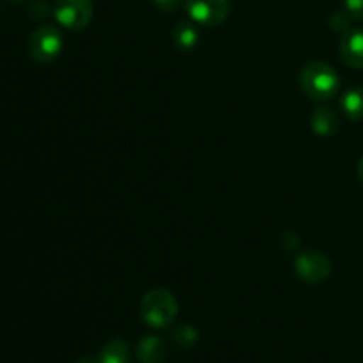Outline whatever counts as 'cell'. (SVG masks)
<instances>
[{
  "label": "cell",
  "instance_id": "15",
  "mask_svg": "<svg viewBox=\"0 0 363 363\" xmlns=\"http://www.w3.org/2000/svg\"><path fill=\"white\" fill-rule=\"evenodd\" d=\"M344 11L353 20H363V0H344Z\"/></svg>",
  "mask_w": 363,
  "mask_h": 363
},
{
  "label": "cell",
  "instance_id": "11",
  "mask_svg": "<svg viewBox=\"0 0 363 363\" xmlns=\"http://www.w3.org/2000/svg\"><path fill=\"white\" fill-rule=\"evenodd\" d=\"M99 363H130L128 344L121 339H113L99 353Z\"/></svg>",
  "mask_w": 363,
  "mask_h": 363
},
{
  "label": "cell",
  "instance_id": "10",
  "mask_svg": "<svg viewBox=\"0 0 363 363\" xmlns=\"http://www.w3.org/2000/svg\"><path fill=\"white\" fill-rule=\"evenodd\" d=\"M342 112L351 121H363V87H353L340 99Z\"/></svg>",
  "mask_w": 363,
  "mask_h": 363
},
{
  "label": "cell",
  "instance_id": "12",
  "mask_svg": "<svg viewBox=\"0 0 363 363\" xmlns=\"http://www.w3.org/2000/svg\"><path fill=\"white\" fill-rule=\"evenodd\" d=\"M174 41H176L177 48L181 50H191L197 46L199 43V32L190 21H181L174 30Z\"/></svg>",
  "mask_w": 363,
  "mask_h": 363
},
{
  "label": "cell",
  "instance_id": "14",
  "mask_svg": "<svg viewBox=\"0 0 363 363\" xmlns=\"http://www.w3.org/2000/svg\"><path fill=\"white\" fill-rule=\"evenodd\" d=\"M330 27H332V30L335 32H340V34H344V32L350 30V16H347L346 11H335V13L330 16Z\"/></svg>",
  "mask_w": 363,
  "mask_h": 363
},
{
  "label": "cell",
  "instance_id": "8",
  "mask_svg": "<svg viewBox=\"0 0 363 363\" xmlns=\"http://www.w3.org/2000/svg\"><path fill=\"white\" fill-rule=\"evenodd\" d=\"M311 126L321 137H330V135H333L339 130L340 121L335 110L330 108V106H319V108L312 112Z\"/></svg>",
  "mask_w": 363,
  "mask_h": 363
},
{
  "label": "cell",
  "instance_id": "13",
  "mask_svg": "<svg viewBox=\"0 0 363 363\" xmlns=\"http://www.w3.org/2000/svg\"><path fill=\"white\" fill-rule=\"evenodd\" d=\"M197 339H199L197 332H195L191 326H186V325L179 326V328L174 332V340L183 347H191L195 342H197Z\"/></svg>",
  "mask_w": 363,
  "mask_h": 363
},
{
  "label": "cell",
  "instance_id": "4",
  "mask_svg": "<svg viewBox=\"0 0 363 363\" xmlns=\"http://www.w3.org/2000/svg\"><path fill=\"white\" fill-rule=\"evenodd\" d=\"M94 6L92 0H57L53 7L55 20L71 30L85 28L92 20Z\"/></svg>",
  "mask_w": 363,
  "mask_h": 363
},
{
  "label": "cell",
  "instance_id": "7",
  "mask_svg": "<svg viewBox=\"0 0 363 363\" xmlns=\"http://www.w3.org/2000/svg\"><path fill=\"white\" fill-rule=\"evenodd\" d=\"M340 55L347 66L363 69V28H350L340 39Z\"/></svg>",
  "mask_w": 363,
  "mask_h": 363
},
{
  "label": "cell",
  "instance_id": "5",
  "mask_svg": "<svg viewBox=\"0 0 363 363\" xmlns=\"http://www.w3.org/2000/svg\"><path fill=\"white\" fill-rule=\"evenodd\" d=\"M294 272L303 282L323 284L332 273V262L325 254L318 250L301 252L294 259Z\"/></svg>",
  "mask_w": 363,
  "mask_h": 363
},
{
  "label": "cell",
  "instance_id": "1",
  "mask_svg": "<svg viewBox=\"0 0 363 363\" xmlns=\"http://www.w3.org/2000/svg\"><path fill=\"white\" fill-rule=\"evenodd\" d=\"M300 85L308 98L325 101L337 96L340 89V77L330 64L311 62L301 69Z\"/></svg>",
  "mask_w": 363,
  "mask_h": 363
},
{
  "label": "cell",
  "instance_id": "6",
  "mask_svg": "<svg viewBox=\"0 0 363 363\" xmlns=\"http://www.w3.org/2000/svg\"><path fill=\"white\" fill-rule=\"evenodd\" d=\"M186 13L195 23L218 27L229 16V0H186Z\"/></svg>",
  "mask_w": 363,
  "mask_h": 363
},
{
  "label": "cell",
  "instance_id": "9",
  "mask_svg": "<svg viewBox=\"0 0 363 363\" xmlns=\"http://www.w3.org/2000/svg\"><path fill=\"white\" fill-rule=\"evenodd\" d=\"M167 342L160 337L149 335L138 342L137 357L142 363H162L167 357Z\"/></svg>",
  "mask_w": 363,
  "mask_h": 363
},
{
  "label": "cell",
  "instance_id": "3",
  "mask_svg": "<svg viewBox=\"0 0 363 363\" xmlns=\"http://www.w3.org/2000/svg\"><path fill=\"white\" fill-rule=\"evenodd\" d=\"M62 48V34L53 25H41V27L32 32L30 39H28V52H30V57L35 62H53L60 55Z\"/></svg>",
  "mask_w": 363,
  "mask_h": 363
},
{
  "label": "cell",
  "instance_id": "2",
  "mask_svg": "<svg viewBox=\"0 0 363 363\" xmlns=\"http://www.w3.org/2000/svg\"><path fill=\"white\" fill-rule=\"evenodd\" d=\"M177 315V301L167 289H152L142 298L140 318L145 325L163 330L174 323Z\"/></svg>",
  "mask_w": 363,
  "mask_h": 363
},
{
  "label": "cell",
  "instance_id": "16",
  "mask_svg": "<svg viewBox=\"0 0 363 363\" xmlns=\"http://www.w3.org/2000/svg\"><path fill=\"white\" fill-rule=\"evenodd\" d=\"M152 2H155V6L158 7L160 11H163V13H172V11H176L177 7L181 6L183 0H152Z\"/></svg>",
  "mask_w": 363,
  "mask_h": 363
},
{
  "label": "cell",
  "instance_id": "18",
  "mask_svg": "<svg viewBox=\"0 0 363 363\" xmlns=\"http://www.w3.org/2000/svg\"><path fill=\"white\" fill-rule=\"evenodd\" d=\"M358 177H360V181L363 184V156L360 158V162H358Z\"/></svg>",
  "mask_w": 363,
  "mask_h": 363
},
{
  "label": "cell",
  "instance_id": "17",
  "mask_svg": "<svg viewBox=\"0 0 363 363\" xmlns=\"http://www.w3.org/2000/svg\"><path fill=\"white\" fill-rule=\"evenodd\" d=\"M78 363H99V358L96 360L94 357H84V358H80V360H78Z\"/></svg>",
  "mask_w": 363,
  "mask_h": 363
},
{
  "label": "cell",
  "instance_id": "19",
  "mask_svg": "<svg viewBox=\"0 0 363 363\" xmlns=\"http://www.w3.org/2000/svg\"><path fill=\"white\" fill-rule=\"evenodd\" d=\"M13 2H25V0H13Z\"/></svg>",
  "mask_w": 363,
  "mask_h": 363
}]
</instances>
